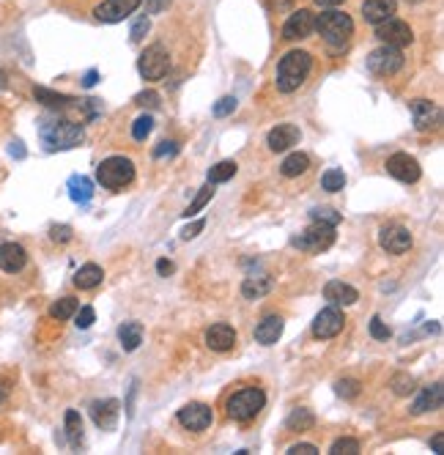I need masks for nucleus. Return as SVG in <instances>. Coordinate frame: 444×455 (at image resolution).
I'll return each instance as SVG.
<instances>
[{
    "instance_id": "obj_1",
    "label": "nucleus",
    "mask_w": 444,
    "mask_h": 455,
    "mask_svg": "<svg viewBox=\"0 0 444 455\" xmlns=\"http://www.w3.org/2000/svg\"><path fill=\"white\" fill-rule=\"evenodd\" d=\"M310 69H313V55L310 52L304 50L285 52L280 58V63H277V80H274L277 91L280 94H294V91H299V85L310 75Z\"/></svg>"
},
{
    "instance_id": "obj_2",
    "label": "nucleus",
    "mask_w": 444,
    "mask_h": 455,
    "mask_svg": "<svg viewBox=\"0 0 444 455\" xmlns=\"http://www.w3.org/2000/svg\"><path fill=\"white\" fill-rule=\"evenodd\" d=\"M39 135L47 151H69L85 140V129L72 121H44L39 127Z\"/></svg>"
},
{
    "instance_id": "obj_3",
    "label": "nucleus",
    "mask_w": 444,
    "mask_h": 455,
    "mask_svg": "<svg viewBox=\"0 0 444 455\" xmlns=\"http://www.w3.org/2000/svg\"><path fill=\"white\" fill-rule=\"evenodd\" d=\"M316 30L319 36L329 44V47H345L348 39L354 36V20L345 14V11H338V8H329L316 17Z\"/></svg>"
},
{
    "instance_id": "obj_4",
    "label": "nucleus",
    "mask_w": 444,
    "mask_h": 455,
    "mask_svg": "<svg viewBox=\"0 0 444 455\" xmlns=\"http://www.w3.org/2000/svg\"><path fill=\"white\" fill-rule=\"evenodd\" d=\"M264 406H266L264 389H258V387H245V389H239V392H233V395L228 398L225 411H228V417H230L233 423H249V420H255V417L261 414Z\"/></svg>"
},
{
    "instance_id": "obj_5",
    "label": "nucleus",
    "mask_w": 444,
    "mask_h": 455,
    "mask_svg": "<svg viewBox=\"0 0 444 455\" xmlns=\"http://www.w3.org/2000/svg\"><path fill=\"white\" fill-rule=\"evenodd\" d=\"M97 178L104 189L118 192V189L129 187L135 181V165L126 156H107L97 168Z\"/></svg>"
},
{
    "instance_id": "obj_6",
    "label": "nucleus",
    "mask_w": 444,
    "mask_h": 455,
    "mask_svg": "<svg viewBox=\"0 0 444 455\" xmlns=\"http://www.w3.org/2000/svg\"><path fill=\"white\" fill-rule=\"evenodd\" d=\"M335 225H326V223H316L313 220V225L304 228L299 236L291 239V244H294L296 250H302V253H323V250H329L332 244H335Z\"/></svg>"
},
{
    "instance_id": "obj_7",
    "label": "nucleus",
    "mask_w": 444,
    "mask_h": 455,
    "mask_svg": "<svg viewBox=\"0 0 444 455\" xmlns=\"http://www.w3.org/2000/svg\"><path fill=\"white\" fill-rule=\"evenodd\" d=\"M368 69L378 77H393L395 72L403 69V50L400 47H390V44H381L378 50H373L368 55Z\"/></svg>"
},
{
    "instance_id": "obj_8",
    "label": "nucleus",
    "mask_w": 444,
    "mask_h": 455,
    "mask_svg": "<svg viewBox=\"0 0 444 455\" xmlns=\"http://www.w3.org/2000/svg\"><path fill=\"white\" fill-rule=\"evenodd\" d=\"M168 66H171V58H168V50L162 44L146 47L140 61H137V72L143 80H162L168 75Z\"/></svg>"
},
{
    "instance_id": "obj_9",
    "label": "nucleus",
    "mask_w": 444,
    "mask_h": 455,
    "mask_svg": "<svg viewBox=\"0 0 444 455\" xmlns=\"http://www.w3.org/2000/svg\"><path fill=\"white\" fill-rule=\"evenodd\" d=\"M376 39L381 44H390V47H409L414 42V33L412 27L406 25L403 20H395V17H387L381 23H376Z\"/></svg>"
},
{
    "instance_id": "obj_10",
    "label": "nucleus",
    "mask_w": 444,
    "mask_h": 455,
    "mask_svg": "<svg viewBox=\"0 0 444 455\" xmlns=\"http://www.w3.org/2000/svg\"><path fill=\"white\" fill-rule=\"evenodd\" d=\"M313 30H316V14H313L310 8H299V11H294V14L285 20V25H283V39H285V42H302V39H307Z\"/></svg>"
},
{
    "instance_id": "obj_11",
    "label": "nucleus",
    "mask_w": 444,
    "mask_h": 455,
    "mask_svg": "<svg viewBox=\"0 0 444 455\" xmlns=\"http://www.w3.org/2000/svg\"><path fill=\"white\" fill-rule=\"evenodd\" d=\"M345 327V318H343V310H338L335 304L323 307L316 321H313V335L321 337V340H329V337H338Z\"/></svg>"
},
{
    "instance_id": "obj_12",
    "label": "nucleus",
    "mask_w": 444,
    "mask_h": 455,
    "mask_svg": "<svg viewBox=\"0 0 444 455\" xmlns=\"http://www.w3.org/2000/svg\"><path fill=\"white\" fill-rule=\"evenodd\" d=\"M378 244L390 255H403L412 247V233L403 225H384L378 230Z\"/></svg>"
},
{
    "instance_id": "obj_13",
    "label": "nucleus",
    "mask_w": 444,
    "mask_h": 455,
    "mask_svg": "<svg viewBox=\"0 0 444 455\" xmlns=\"http://www.w3.org/2000/svg\"><path fill=\"white\" fill-rule=\"evenodd\" d=\"M140 3L143 0H104L94 8V14L101 23H121V20H126L129 14H135L140 8Z\"/></svg>"
},
{
    "instance_id": "obj_14",
    "label": "nucleus",
    "mask_w": 444,
    "mask_h": 455,
    "mask_svg": "<svg viewBox=\"0 0 444 455\" xmlns=\"http://www.w3.org/2000/svg\"><path fill=\"white\" fill-rule=\"evenodd\" d=\"M387 173L393 178H397V181H403V184H414L422 176L419 162L414 156H409V154H393L387 159Z\"/></svg>"
},
{
    "instance_id": "obj_15",
    "label": "nucleus",
    "mask_w": 444,
    "mask_h": 455,
    "mask_svg": "<svg viewBox=\"0 0 444 455\" xmlns=\"http://www.w3.org/2000/svg\"><path fill=\"white\" fill-rule=\"evenodd\" d=\"M178 423L187 430H206L214 423V411L206 404H187L178 409Z\"/></svg>"
},
{
    "instance_id": "obj_16",
    "label": "nucleus",
    "mask_w": 444,
    "mask_h": 455,
    "mask_svg": "<svg viewBox=\"0 0 444 455\" xmlns=\"http://www.w3.org/2000/svg\"><path fill=\"white\" fill-rule=\"evenodd\" d=\"M409 110H412V118H414V129H417V132H428V129H433L436 124H439V118H442V113H439L436 101L414 99L412 104H409Z\"/></svg>"
},
{
    "instance_id": "obj_17",
    "label": "nucleus",
    "mask_w": 444,
    "mask_h": 455,
    "mask_svg": "<svg viewBox=\"0 0 444 455\" xmlns=\"http://www.w3.org/2000/svg\"><path fill=\"white\" fill-rule=\"evenodd\" d=\"M118 414H121V404H118L116 398L94 401V404H91V420H94V423H97V428H101V430L116 428Z\"/></svg>"
},
{
    "instance_id": "obj_18",
    "label": "nucleus",
    "mask_w": 444,
    "mask_h": 455,
    "mask_svg": "<svg viewBox=\"0 0 444 455\" xmlns=\"http://www.w3.org/2000/svg\"><path fill=\"white\" fill-rule=\"evenodd\" d=\"M323 299L329 304H335V307H348V304H354L359 299V291L354 285H348V282L332 280V282L323 285Z\"/></svg>"
},
{
    "instance_id": "obj_19",
    "label": "nucleus",
    "mask_w": 444,
    "mask_h": 455,
    "mask_svg": "<svg viewBox=\"0 0 444 455\" xmlns=\"http://www.w3.org/2000/svg\"><path fill=\"white\" fill-rule=\"evenodd\" d=\"M25 263H27V253H25L23 244H17V242L0 244V269H3V272L17 275V272H23L25 269Z\"/></svg>"
},
{
    "instance_id": "obj_20",
    "label": "nucleus",
    "mask_w": 444,
    "mask_h": 455,
    "mask_svg": "<svg viewBox=\"0 0 444 455\" xmlns=\"http://www.w3.org/2000/svg\"><path fill=\"white\" fill-rule=\"evenodd\" d=\"M299 137H302V135H299V129H296L294 124H277V127L266 135V146H269L274 154L288 151L291 146L299 143Z\"/></svg>"
},
{
    "instance_id": "obj_21",
    "label": "nucleus",
    "mask_w": 444,
    "mask_h": 455,
    "mask_svg": "<svg viewBox=\"0 0 444 455\" xmlns=\"http://www.w3.org/2000/svg\"><path fill=\"white\" fill-rule=\"evenodd\" d=\"M206 346L211 351H230L236 346V329L230 324H214V327L206 329Z\"/></svg>"
},
{
    "instance_id": "obj_22",
    "label": "nucleus",
    "mask_w": 444,
    "mask_h": 455,
    "mask_svg": "<svg viewBox=\"0 0 444 455\" xmlns=\"http://www.w3.org/2000/svg\"><path fill=\"white\" fill-rule=\"evenodd\" d=\"M283 327H285V321H283L280 316H266V318L255 327V340H258L261 346H274V343L280 340V335H283Z\"/></svg>"
},
{
    "instance_id": "obj_23",
    "label": "nucleus",
    "mask_w": 444,
    "mask_h": 455,
    "mask_svg": "<svg viewBox=\"0 0 444 455\" xmlns=\"http://www.w3.org/2000/svg\"><path fill=\"white\" fill-rule=\"evenodd\" d=\"M395 8H397V0H365L362 3V17H365V23L376 25V23L393 17Z\"/></svg>"
},
{
    "instance_id": "obj_24",
    "label": "nucleus",
    "mask_w": 444,
    "mask_h": 455,
    "mask_svg": "<svg viewBox=\"0 0 444 455\" xmlns=\"http://www.w3.org/2000/svg\"><path fill=\"white\" fill-rule=\"evenodd\" d=\"M442 398L444 389L442 384H433V387H425L419 392V398L412 404V414H425V411H433V409H442Z\"/></svg>"
},
{
    "instance_id": "obj_25",
    "label": "nucleus",
    "mask_w": 444,
    "mask_h": 455,
    "mask_svg": "<svg viewBox=\"0 0 444 455\" xmlns=\"http://www.w3.org/2000/svg\"><path fill=\"white\" fill-rule=\"evenodd\" d=\"M101 280H104V272H101V266H97V263H85V266H80V269L74 272V285H77L80 291L97 288Z\"/></svg>"
},
{
    "instance_id": "obj_26",
    "label": "nucleus",
    "mask_w": 444,
    "mask_h": 455,
    "mask_svg": "<svg viewBox=\"0 0 444 455\" xmlns=\"http://www.w3.org/2000/svg\"><path fill=\"white\" fill-rule=\"evenodd\" d=\"M69 198L80 206H85L94 198V181L88 176H72L69 178Z\"/></svg>"
},
{
    "instance_id": "obj_27",
    "label": "nucleus",
    "mask_w": 444,
    "mask_h": 455,
    "mask_svg": "<svg viewBox=\"0 0 444 455\" xmlns=\"http://www.w3.org/2000/svg\"><path fill=\"white\" fill-rule=\"evenodd\" d=\"M271 288H274V280L269 275H261V278H247L242 282V294H245V299H261V297H266Z\"/></svg>"
},
{
    "instance_id": "obj_28",
    "label": "nucleus",
    "mask_w": 444,
    "mask_h": 455,
    "mask_svg": "<svg viewBox=\"0 0 444 455\" xmlns=\"http://www.w3.org/2000/svg\"><path fill=\"white\" fill-rule=\"evenodd\" d=\"M118 340H121L123 351H135L140 343H143V327L137 321H129L118 327Z\"/></svg>"
},
{
    "instance_id": "obj_29",
    "label": "nucleus",
    "mask_w": 444,
    "mask_h": 455,
    "mask_svg": "<svg viewBox=\"0 0 444 455\" xmlns=\"http://www.w3.org/2000/svg\"><path fill=\"white\" fill-rule=\"evenodd\" d=\"M33 96L36 101H42L44 107H52V110H66V107H72L74 99L72 96H63V94H55V91H49V88H33Z\"/></svg>"
},
{
    "instance_id": "obj_30",
    "label": "nucleus",
    "mask_w": 444,
    "mask_h": 455,
    "mask_svg": "<svg viewBox=\"0 0 444 455\" xmlns=\"http://www.w3.org/2000/svg\"><path fill=\"white\" fill-rule=\"evenodd\" d=\"M307 168H310V159H307V154H291V156H285L283 159V165H280V173L285 178H296L302 176V173H307Z\"/></svg>"
},
{
    "instance_id": "obj_31",
    "label": "nucleus",
    "mask_w": 444,
    "mask_h": 455,
    "mask_svg": "<svg viewBox=\"0 0 444 455\" xmlns=\"http://www.w3.org/2000/svg\"><path fill=\"white\" fill-rule=\"evenodd\" d=\"M316 425V414L310 409H294L285 420V428L288 430H310Z\"/></svg>"
},
{
    "instance_id": "obj_32",
    "label": "nucleus",
    "mask_w": 444,
    "mask_h": 455,
    "mask_svg": "<svg viewBox=\"0 0 444 455\" xmlns=\"http://www.w3.org/2000/svg\"><path fill=\"white\" fill-rule=\"evenodd\" d=\"M77 307H80V302L74 297H63V299H58L55 304H49V318L66 321V318H72L74 313H77Z\"/></svg>"
},
{
    "instance_id": "obj_33",
    "label": "nucleus",
    "mask_w": 444,
    "mask_h": 455,
    "mask_svg": "<svg viewBox=\"0 0 444 455\" xmlns=\"http://www.w3.org/2000/svg\"><path fill=\"white\" fill-rule=\"evenodd\" d=\"M236 170H239V165H236L233 159L217 162V165L209 170V184H225V181H230V178L236 176Z\"/></svg>"
},
{
    "instance_id": "obj_34",
    "label": "nucleus",
    "mask_w": 444,
    "mask_h": 455,
    "mask_svg": "<svg viewBox=\"0 0 444 455\" xmlns=\"http://www.w3.org/2000/svg\"><path fill=\"white\" fill-rule=\"evenodd\" d=\"M66 439H69L72 447H80V444H82V420H80V414H77L74 409L66 411Z\"/></svg>"
},
{
    "instance_id": "obj_35",
    "label": "nucleus",
    "mask_w": 444,
    "mask_h": 455,
    "mask_svg": "<svg viewBox=\"0 0 444 455\" xmlns=\"http://www.w3.org/2000/svg\"><path fill=\"white\" fill-rule=\"evenodd\" d=\"M321 187H323L326 192H340L345 187V173L343 170H338V168H329V170L321 176Z\"/></svg>"
},
{
    "instance_id": "obj_36",
    "label": "nucleus",
    "mask_w": 444,
    "mask_h": 455,
    "mask_svg": "<svg viewBox=\"0 0 444 455\" xmlns=\"http://www.w3.org/2000/svg\"><path fill=\"white\" fill-rule=\"evenodd\" d=\"M390 387H393L395 395H400V398H406V395H412V392L417 389V384H414V379H412L409 373H395L393 381H390Z\"/></svg>"
},
{
    "instance_id": "obj_37",
    "label": "nucleus",
    "mask_w": 444,
    "mask_h": 455,
    "mask_svg": "<svg viewBox=\"0 0 444 455\" xmlns=\"http://www.w3.org/2000/svg\"><path fill=\"white\" fill-rule=\"evenodd\" d=\"M211 195H214V189H211V184H206V187H203V189H200V192H197V195H195V201H192V203H190V206H187V211H184V217H187V220H190V217H195L197 211H200V208H203L206 203L211 201Z\"/></svg>"
},
{
    "instance_id": "obj_38",
    "label": "nucleus",
    "mask_w": 444,
    "mask_h": 455,
    "mask_svg": "<svg viewBox=\"0 0 444 455\" xmlns=\"http://www.w3.org/2000/svg\"><path fill=\"white\" fill-rule=\"evenodd\" d=\"M329 453H332V455H359V442H357V439H351V436L335 439Z\"/></svg>"
},
{
    "instance_id": "obj_39",
    "label": "nucleus",
    "mask_w": 444,
    "mask_h": 455,
    "mask_svg": "<svg viewBox=\"0 0 444 455\" xmlns=\"http://www.w3.org/2000/svg\"><path fill=\"white\" fill-rule=\"evenodd\" d=\"M335 392H338L340 398H345V401H354V398L359 395V381L357 379H340L338 384H335Z\"/></svg>"
},
{
    "instance_id": "obj_40",
    "label": "nucleus",
    "mask_w": 444,
    "mask_h": 455,
    "mask_svg": "<svg viewBox=\"0 0 444 455\" xmlns=\"http://www.w3.org/2000/svg\"><path fill=\"white\" fill-rule=\"evenodd\" d=\"M151 129H154V118H151V116H140V118H135V124H132V137H135V140H146L148 135H151Z\"/></svg>"
},
{
    "instance_id": "obj_41",
    "label": "nucleus",
    "mask_w": 444,
    "mask_h": 455,
    "mask_svg": "<svg viewBox=\"0 0 444 455\" xmlns=\"http://www.w3.org/2000/svg\"><path fill=\"white\" fill-rule=\"evenodd\" d=\"M310 217H313L316 223H326V225H338V223H340V214H338L335 208H326V206L313 208V211H310Z\"/></svg>"
},
{
    "instance_id": "obj_42",
    "label": "nucleus",
    "mask_w": 444,
    "mask_h": 455,
    "mask_svg": "<svg viewBox=\"0 0 444 455\" xmlns=\"http://www.w3.org/2000/svg\"><path fill=\"white\" fill-rule=\"evenodd\" d=\"M74 316H77V318H74L77 329H88L94 321H97V310H94V307H77Z\"/></svg>"
},
{
    "instance_id": "obj_43",
    "label": "nucleus",
    "mask_w": 444,
    "mask_h": 455,
    "mask_svg": "<svg viewBox=\"0 0 444 455\" xmlns=\"http://www.w3.org/2000/svg\"><path fill=\"white\" fill-rule=\"evenodd\" d=\"M390 335H393L390 327H387L378 316H373V318H370V337H376V340H390Z\"/></svg>"
},
{
    "instance_id": "obj_44",
    "label": "nucleus",
    "mask_w": 444,
    "mask_h": 455,
    "mask_svg": "<svg viewBox=\"0 0 444 455\" xmlns=\"http://www.w3.org/2000/svg\"><path fill=\"white\" fill-rule=\"evenodd\" d=\"M236 110V96H222L217 104H214V118H225V116H230Z\"/></svg>"
},
{
    "instance_id": "obj_45",
    "label": "nucleus",
    "mask_w": 444,
    "mask_h": 455,
    "mask_svg": "<svg viewBox=\"0 0 444 455\" xmlns=\"http://www.w3.org/2000/svg\"><path fill=\"white\" fill-rule=\"evenodd\" d=\"M49 239L58 242V244H66L72 239V228L69 225H52L49 228Z\"/></svg>"
},
{
    "instance_id": "obj_46",
    "label": "nucleus",
    "mask_w": 444,
    "mask_h": 455,
    "mask_svg": "<svg viewBox=\"0 0 444 455\" xmlns=\"http://www.w3.org/2000/svg\"><path fill=\"white\" fill-rule=\"evenodd\" d=\"M135 101L140 104V107H148V110H156L159 107V94L156 91H143V94H137Z\"/></svg>"
},
{
    "instance_id": "obj_47",
    "label": "nucleus",
    "mask_w": 444,
    "mask_h": 455,
    "mask_svg": "<svg viewBox=\"0 0 444 455\" xmlns=\"http://www.w3.org/2000/svg\"><path fill=\"white\" fill-rule=\"evenodd\" d=\"M175 154H178V143L165 140V143H159V146L154 149V159H165V156H175Z\"/></svg>"
},
{
    "instance_id": "obj_48",
    "label": "nucleus",
    "mask_w": 444,
    "mask_h": 455,
    "mask_svg": "<svg viewBox=\"0 0 444 455\" xmlns=\"http://www.w3.org/2000/svg\"><path fill=\"white\" fill-rule=\"evenodd\" d=\"M148 27H151V23H148V17H140L135 25H132V30H129V39L132 42H140L143 36L148 33Z\"/></svg>"
},
{
    "instance_id": "obj_49",
    "label": "nucleus",
    "mask_w": 444,
    "mask_h": 455,
    "mask_svg": "<svg viewBox=\"0 0 444 455\" xmlns=\"http://www.w3.org/2000/svg\"><path fill=\"white\" fill-rule=\"evenodd\" d=\"M173 0H146V11L148 14H162V11H168L171 8Z\"/></svg>"
},
{
    "instance_id": "obj_50",
    "label": "nucleus",
    "mask_w": 444,
    "mask_h": 455,
    "mask_svg": "<svg viewBox=\"0 0 444 455\" xmlns=\"http://www.w3.org/2000/svg\"><path fill=\"white\" fill-rule=\"evenodd\" d=\"M319 447L316 444H307V442H299L294 447H288V455H316Z\"/></svg>"
},
{
    "instance_id": "obj_51",
    "label": "nucleus",
    "mask_w": 444,
    "mask_h": 455,
    "mask_svg": "<svg viewBox=\"0 0 444 455\" xmlns=\"http://www.w3.org/2000/svg\"><path fill=\"white\" fill-rule=\"evenodd\" d=\"M206 228V220H197V223H192V225L184 228V233H181V239H195L197 233Z\"/></svg>"
},
{
    "instance_id": "obj_52",
    "label": "nucleus",
    "mask_w": 444,
    "mask_h": 455,
    "mask_svg": "<svg viewBox=\"0 0 444 455\" xmlns=\"http://www.w3.org/2000/svg\"><path fill=\"white\" fill-rule=\"evenodd\" d=\"M156 272H159L162 278H168V275L175 272V266H173L171 261H165V258H162V261H156Z\"/></svg>"
},
{
    "instance_id": "obj_53",
    "label": "nucleus",
    "mask_w": 444,
    "mask_h": 455,
    "mask_svg": "<svg viewBox=\"0 0 444 455\" xmlns=\"http://www.w3.org/2000/svg\"><path fill=\"white\" fill-rule=\"evenodd\" d=\"M97 82H99V72H97V69H91L88 75L82 77V85H85V88H94Z\"/></svg>"
},
{
    "instance_id": "obj_54",
    "label": "nucleus",
    "mask_w": 444,
    "mask_h": 455,
    "mask_svg": "<svg viewBox=\"0 0 444 455\" xmlns=\"http://www.w3.org/2000/svg\"><path fill=\"white\" fill-rule=\"evenodd\" d=\"M442 442H444V436L442 433H436V436L431 439V450H433V453H442Z\"/></svg>"
},
{
    "instance_id": "obj_55",
    "label": "nucleus",
    "mask_w": 444,
    "mask_h": 455,
    "mask_svg": "<svg viewBox=\"0 0 444 455\" xmlns=\"http://www.w3.org/2000/svg\"><path fill=\"white\" fill-rule=\"evenodd\" d=\"M11 156H17V159H23L25 156V149H23V143H20V140H14V143H11Z\"/></svg>"
},
{
    "instance_id": "obj_56",
    "label": "nucleus",
    "mask_w": 444,
    "mask_h": 455,
    "mask_svg": "<svg viewBox=\"0 0 444 455\" xmlns=\"http://www.w3.org/2000/svg\"><path fill=\"white\" fill-rule=\"evenodd\" d=\"M340 3H345V0H316V6H321V8H335Z\"/></svg>"
},
{
    "instance_id": "obj_57",
    "label": "nucleus",
    "mask_w": 444,
    "mask_h": 455,
    "mask_svg": "<svg viewBox=\"0 0 444 455\" xmlns=\"http://www.w3.org/2000/svg\"><path fill=\"white\" fill-rule=\"evenodd\" d=\"M0 88H6V72H0Z\"/></svg>"
},
{
    "instance_id": "obj_58",
    "label": "nucleus",
    "mask_w": 444,
    "mask_h": 455,
    "mask_svg": "<svg viewBox=\"0 0 444 455\" xmlns=\"http://www.w3.org/2000/svg\"><path fill=\"white\" fill-rule=\"evenodd\" d=\"M3 401H6V392H3V389H0V406H3Z\"/></svg>"
},
{
    "instance_id": "obj_59",
    "label": "nucleus",
    "mask_w": 444,
    "mask_h": 455,
    "mask_svg": "<svg viewBox=\"0 0 444 455\" xmlns=\"http://www.w3.org/2000/svg\"><path fill=\"white\" fill-rule=\"evenodd\" d=\"M412 3H419V0H412Z\"/></svg>"
}]
</instances>
